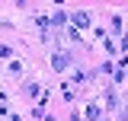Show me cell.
<instances>
[{
	"mask_svg": "<svg viewBox=\"0 0 128 121\" xmlns=\"http://www.w3.org/2000/svg\"><path fill=\"white\" fill-rule=\"evenodd\" d=\"M54 67H58V70H64V67H67V58H61V54H58V58H54Z\"/></svg>",
	"mask_w": 128,
	"mask_h": 121,
	"instance_id": "obj_1",
	"label": "cell"
}]
</instances>
